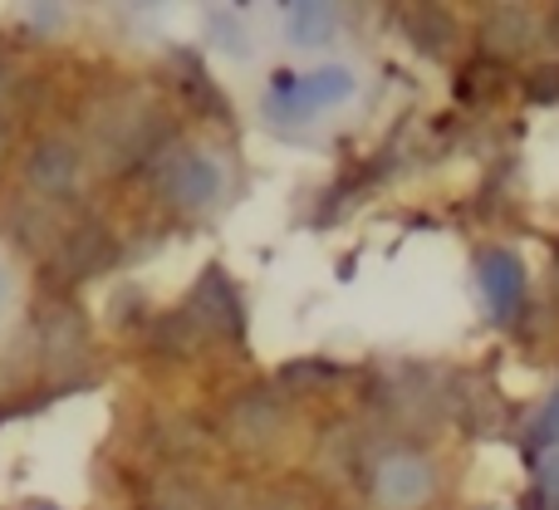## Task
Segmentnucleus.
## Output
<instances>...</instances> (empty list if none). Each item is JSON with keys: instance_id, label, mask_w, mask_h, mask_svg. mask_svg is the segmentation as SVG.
<instances>
[{"instance_id": "0eeeda50", "label": "nucleus", "mask_w": 559, "mask_h": 510, "mask_svg": "<svg viewBox=\"0 0 559 510\" xmlns=\"http://www.w3.org/2000/svg\"><path fill=\"white\" fill-rule=\"evenodd\" d=\"M177 202H206V197L216 192V177H212V167H202V163H182L177 167Z\"/></svg>"}, {"instance_id": "9d476101", "label": "nucleus", "mask_w": 559, "mask_h": 510, "mask_svg": "<svg viewBox=\"0 0 559 510\" xmlns=\"http://www.w3.org/2000/svg\"><path fill=\"white\" fill-rule=\"evenodd\" d=\"M555 20H559V15H555ZM555 29H559V25H555Z\"/></svg>"}, {"instance_id": "423d86ee", "label": "nucleus", "mask_w": 559, "mask_h": 510, "mask_svg": "<svg viewBox=\"0 0 559 510\" xmlns=\"http://www.w3.org/2000/svg\"><path fill=\"white\" fill-rule=\"evenodd\" d=\"M334 29L338 15L329 5H289V35L299 45H324V39H334Z\"/></svg>"}, {"instance_id": "f257e3e1", "label": "nucleus", "mask_w": 559, "mask_h": 510, "mask_svg": "<svg viewBox=\"0 0 559 510\" xmlns=\"http://www.w3.org/2000/svg\"><path fill=\"white\" fill-rule=\"evenodd\" d=\"M348 94H354V74H348L344 64H319L299 79H280L271 114L285 118V123H299V118H314L319 108L338 104V98H348Z\"/></svg>"}, {"instance_id": "f03ea898", "label": "nucleus", "mask_w": 559, "mask_h": 510, "mask_svg": "<svg viewBox=\"0 0 559 510\" xmlns=\"http://www.w3.org/2000/svg\"><path fill=\"white\" fill-rule=\"evenodd\" d=\"M373 486H378V501L388 510H417L432 496V466L417 452H393L378 462Z\"/></svg>"}, {"instance_id": "6e6552de", "label": "nucleus", "mask_w": 559, "mask_h": 510, "mask_svg": "<svg viewBox=\"0 0 559 510\" xmlns=\"http://www.w3.org/2000/svg\"><path fill=\"white\" fill-rule=\"evenodd\" d=\"M531 447H559V388L550 398L540 403V413H535V423H531Z\"/></svg>"}, {"instance_id": "7ed1b4c3", "label": "nucleus", "mask_w": 559, "mask_h": 510, "mask_svg": "<svg viewBox=\"0 0 559 510\" xmlns=\"http://www.w3.org/2000/svg\"><path fill=\"white\" fill-rule=\"evenodd\" d=\"M540 35V15L531 5H496L481 25V45L491 59H515L535 45Z\"/></svg>"}, {"instance_id": "1a4fd4ad", "label": "nucleus", "mask_w": 559, "mask_h": 510, "mask_svg": "<svg viewBox=\"0 0 559 510\" xmlns=\"http://www.w3.org/2000/svg\"><path fill=\"white\" fill-rule=\"evenodd\" d=\"M540 491H545V506L559 510V452H550V462L540 466Z\"/></svg>"}, {"instance_id": "20e7f679", "label": "nucleus", "mask_w": 559, "mask_h": 510, "mask_svg": "<svg viewBox=\"0 0 559 510\" xmlns=\"http://www.w3.org/2000/svg\"><path fill=\"white\" fill-rule=\"evenodd\" d=\"M481 295H486V315L511 319L515 305L525 299V265L511 251H486L481 256Z\"/></svg>"}, {"instance_id": "39448f33", "label": "nucleus", "mask_w": 559, "mask_h": 510, "mask_svg": "<svg viewBox=\"0 0 559 510\" xmlns=\"http://www.w3.org/2000/svg\"><path fill=\"white\" fill-rule=\"evenodd\" d=\"M407 35H413L417 45L427 49V55H442V49H452V39H456L452 10H413V15H407Z\"/></svg>"}]
</instances>
